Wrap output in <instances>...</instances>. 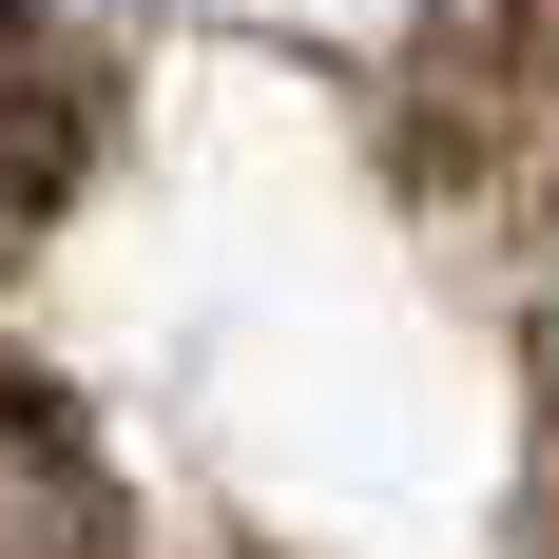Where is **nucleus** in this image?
Masks as SVG:
<instances>
[{
  "mask_svg": "<svg viewBox=\"0 0 559 559\" xmlns=\"http://www.w3.org/2000/svg\"><path fill=\"white\" fill-rule=\"evenodd\" d=\"M97 135H116V78H97V39L58 20V0H0V231H39L78 174H97Z\"/></svg>",
  "mask_w": 559,
  "mask_h": 559,
  "instance_id": "1",
  "label": "nucleus"
},
{
  "mask_svg": "<svg viewBox=\"0 0 559 559\" xmlns=\"http://www.w3.org/2000/svg\"><path fill=\"white\" fill-rule=\"evenodd\" d=\"M135 521H116V463L97 425L39 386V367H0V559H116Z\"/></svg>",
  "mask_w": 559,
  "mask_h": 559,
  "instance_id": "2",
  "label": "nucleus"
}]
</instances>
